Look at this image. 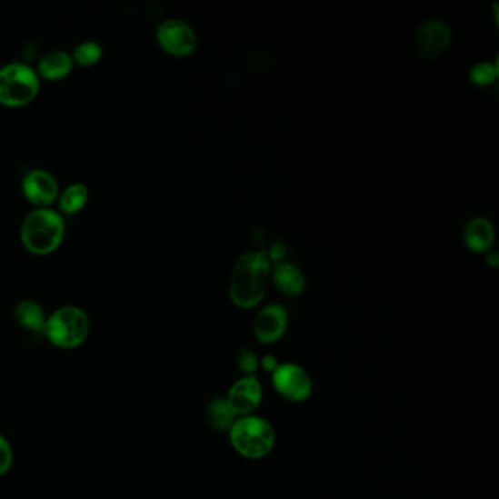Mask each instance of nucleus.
<instances>
[{
    "label": "nucleus",
    "instance_id": "f257e3e1",
    "mask_svg": "<svg viewBox=\"0 0 499 499\" xmlns=\"http://www.w3.org/2000/svg\"><path fill=\"white\" fill-rule=\"evenodd\" d=\"M271 261L265 249L242 254L233 265L230 299L239 308H254L267 292Z\"/></svg>",
    "mask_w": 499,
    "mask_h": 499
},
{
    "label": "nucleus",
    "instance_id": "f03ea898",
    "mask_svg": "<svg viewBox=\"0 0 499 499\" xmlns=\"http://www.w3.org/2000/svg\"><path fill=\"white\" fill-rule=\"evenodd\" d=\"M19 236L24 246L33 254H50L64 242V217L52 208H35L24 217Z\"/></svg>",
    "mask_w": 499,
    "mask_h": 499
},
{
    "label": "nucleus",
    "instance_id": "7ed1b4c3",
    "mask_svg": "<svg viewBox=\"0 0 499 499\" xmlns=\"http://www.w3.org/2000/svg\"><path fill=\"white\" fill-rule=\"evenodd\" d=\"M90 318L75 304H65L53 311L45 321L43 335L56 349H78L90 335Z\"/></svg>",
    "mask_w": 499,
    "mask_h": 499
},
{
    "label": "nucleus",
    "instance_id": "20e7f679",
    "mask_svg": "<svg viewBox=\"0 0 499 499\" xmlns=\"http://www.w3.org/2000/svg\"><path fill=\"white\" fill-rule=\"evenodd\" d=\"M40 76L24 62H9L0 68V105L23 107L37 97Z\"/></svg>",
    "mask_w": 499,
    "mask_h": 499
},
{
    "label": "nucleus",
    "instance_id": "39448f33",
    "mask_svg": "<svg viewBox=\"0 0 499 499\" xmlns=\"http://www.w3.org/2000/svg\"><path fill=\"white\" fill-rule=\"evenodd\" d=\"M230 441L244 457L261 458L274 447L275 432L265 419L245 416L230 429Z\"/></svg>",
    "mask_w": 499,
    "mask_h": 499
},
{
    "label": "nucleus",
    "instance_id": "423d86ee",
    "mask_svg": "<svg viewBox=\"0 0 499 499\" xmlns=\"http://www.w3.org/2000/svg\"><path fill=\"white\" fill-rule=\"evenodd\" d=\"M155 38L160 47L173 56H188L196 47V35L186 21L169 18L157 26Z\"/></svg>",
    "mask_w": 499,
    "mask_h": 499
},
{
    "label": "nucleus",
    "instance_id": "0eeeda50",
    "mask_svg": "<svg viewBox=\"0 0 499 499\" xmlns=\"http://www.w3.org/2000/svg\"><path fill=\"white\" fill-rule=\"evenodd\" d=\"M451 43V30L445 21L431 18L421 24L414 35V52L424 61L441 56Z\"/></svg>",
    "mask_w": 499,
    "mask_h": 499
},
{
    "label": "nucleus",
    "instance_id": "6e6552de",
    "mask_svg": "<svg viewBox=\"0 0 499 499\" xmlns=\"http://www.w3.org/2000/svg\"><path fill=\"white\" fill-rule=\"evenodd\" d=\"M273 385L278 394L289 402H304L312 393V381L308 374L297 364H278L273 372Z\"/></svg>",
    "mask_w": 499,
    "mask_h": 499
},
{
    "label": "nucleus",
    "instance_id": "1a4fd4ad",
    "mask_svg": "<svg viewBox=\"0 0 499 499\" xmlns=\"http://www.w3.org/2000/svg\"><path fill=\"white\" fill-rule=\"evenodd\" d=\"M23 192L25 198L38 208H47L59 198L61 189L56 177L47 170L35 169L23 177Z\"/></svg>",
    "mask_w": 499,
    "mask_h": 499
},
{
    "label": "nucleus",
    "instance_id": "9d476101",
    "mask_svg": "<svg viewBox=\"0 0 499 499\" xmlns=\"http://www.w3.org/2000/svg\"><path fill=\"white\" fill-rule=\"evenodd\" d=\"M289 324V315L284 306L270 304L261 309L254 321V334L264 344H271L283 337Z\"/></svg>",
    "mask_w": 499,
    "mask_h": 499
},
{
    "label": "nucleus",
    "instance_id": "9b49d317",
    "mask_svg": "<svg viewBox=\"0 0 499 499\" xmlns=\"http://www.w3.org/2000/svg\"><path fill=\"white\" fill-rule=\"evenodd\" d=\"M261 398H263V390H261L258 379L255 376H246V378L239 379L233 384L227 403L235 414L248 416L254 410H256L261 403Z\"/></svg>",
    "mask_w": 499,
    "mask_h": 499
},
{
    "label": "nucleus",
    "instance_id": "f8f14e48",
    "mask_svg": "<svg viewBox=\"0 0 499 499\" xmlns=\"http://www.w3.org/2000/svg\"><path fill=\"white\" fill-rule=\"evenodd\" d=\"M270 277L273 278L275 287L287 296H297L304 293L306 280L301 268L290 261H278L271 264Z\"/></svg>",
    "mask_w": 499,
    "mask_h": 499
},
{
    "label": "nucleus",
    "instance_id": "ddd939ff",
    "mask_svg": "<svg viewBox=\"0 0 499 499\" xmlns=\"http://www.w3.org/2000/svg\"><path fill=\"white\" fill-rule=\"evenodd\" d=\"M463 237L469 249L474 252H484L488 251L494 244L495 230L488 218L476 215L465 223Z\"/></svg>",
    "mask_w": 499,
    "mask_h": 499
},
{
    "label": "nucleus",
    "instance_id": "4468645a",
    "mask_svg": "<svg viewBox=\"0 0 499 499\" xmlns=\"http://www.w3.org/2000/svg\"><path fill=\"white\" fill-rule=\"evenodd\" d=\"M74 68V59L71 53L65 50H50L40 57L37 64V75L50 81L68 76Z\"/></svg>",
    "mask_w": 499,
    "mask_h": 499
},
{
    "label": "nucleus",
    "instance_id": "2eb2a0df",
    "mask_svg": "<svg viewBox=\"0 0 499 499\" xmlns=\"http://www.w3.org/2000/svg\"><path fill=\"white\" fill-rule=\"evenodd\" d=\"M14 318H15L19 327L30 331L33 334H43L45 321H47V315H45L42 304L31 301V299H24V301L18 302L15 309H14Z\"/></svg>",
    "mask_w": 499,
    "mask_h": 499
},
{
    "label": "nucleus",
    "instance_id": "dca6fc26",
    "mask_svg": "<svg viewBox=\"0 0 499 499\" xmlns=\"http://www.w3.org/2000/svg\"><path fill=\"white\" fill-rule=\"evenodd\" d=\"M88 196H90V191L85 184L81 182H75L64 189L59 194V207L66 215H76L79 211L85 207L88 203Z\"/></svg>",
    "mask_w": 499,
    "mask_h": 499
},
{
    "label": "nucleus",
    "instance_id": "f3484780",
    "mask_svg": "<svg viewBox=\"0 0 499 499\" xmlns=\"http://www.w3.org/2000/svg\"><path fill=\"white\" fill-rule=\"evenodd\" d=\"M235 412L230 409L229 403L225 398H215L208 404L205 419L211 429L217 432H225L235 424Z\"/></svg>",
    "mask_w": 499,
    "mask_h": 499
},
{
    "label": "nucleus",
    "instance_id": "a211bd4d",
    "mask_svg": "<svg viewBox=\"0 0 499 499\" xmlns=\"http://www.w3.org/2000/svg\"><path fill=\"white\" fill-rule=\"evenodd\" d=\"M103 56V47L100 43L88 42L79 43L72 53V59L74 64L81 65V66H91V65L97 64Z\"/></svg>",
    "mask_w": 499,
    "mask_h": 499
},
{
    "label": "nucleus",
    "instance_id": "6ab92c4d",
    "mask_svg": "<svg viewBox=\"0 0 499 499\" xmlns=\"http://www.w3.org/2000/svg\"><path fill=\"white\" fill-rule=\"evenodd\" d=\"M498 76V66L491 62H479L469 71V78L474 85L484 86L495 81Z\"/></svg>",
    "mask_w": 499,
    "mask_h": 499
},
{
    "label": "nucleus",
    "instance_id": "aec40b11",
    "mask_svg": "<svg viewBox=\"0 0 499 499\" xmlns=\"http://www.w3.org/2000/svg\"><path fill=\"white\" fill-rule=\"evenodd\" d=\"M235 364H236L239 371L251 375V374H254L258 369L259 362L256 359V354L252 350L241 349L237 352L236 356H235Z\"/></svg>",
    "mask_w": 499,
    "mask_h": 499
},
{
    "label": "nucleus",
    "instance_id": "412c9836",
    "mask_svg": "<svg viewBox=\"0 0 499 499\" xmlns=\"http://www.w3.org/2000/svg\"><path fill=\"white\" fill-rule=\"evenodd\" d=\"M14 465V448L6 436L0 434V476L11 472Z\"/></svg>",
    "mask_w": 499,
    "mask_h": 499
},
{
    "label": "nucleus",
    "instance_id": "4be33fe9",
    "mask_svg": "<svg viewBox=\"0 0 499 499\" xmlns=\"http://www.w3.org/2000/svg\"><path fill=\"white\" fill-rule=\"evenodd\" d=\"M265 252H267L271 264H274L278 263V261H283L284 256L287 255V246L280 241L273 242L270 248L265 249Z\"/></svg>",
    "mask_w": 499,
    "mask_h": 499
},
{
    "label": "nucleus",
    "instance_id": "5701e85b",
    "mask_svg": "<svg viewBox=\"0 0 499 499\" xmlns=\"http://www.w3.org/2000/svg\"><path fill=\"white\" fill-rule=\"evenodd\" d=\"M251 239L256 248H258V251H261V249H265L264 246L267 245V232H265L264 227L258 225V227L252 230Z\"/></svg>",
    "mask_w": 499,
    "mask_h": 499
},
{
    "label": "nucleus",
    "instance_id": "b1692460",
    "mask_svg": "<svg viewBox=\"0 0 499 499\" xmlns=\"http://www.w3.org/2000/svg\"><path fill=\"white\" fill-rule=\"evenodd\" d=\"M261 364H263V368L268 372H274L278 366L277 359H275L274 356H270V354H268V356H264Z\"/></svg>",
    "mask_w": 499,
    "mask_h": 499
},
{
    "label": "nucleus",
    "instance_id": "393cba45",
    "mask_svg": "<svg viewBox=\"0 0 499 499\" xmlns=\"http://www.w3.org/2000/svg\"><path fill=\"white\" fill-rule=\"evenodd\" d=\"M486 263L491 265V267L496 268L498 267L499 258L498 254H496L495 251H491L486 254Z\"/></svg>",
    "mask_w": 499,
    "mask_h": 499
}]
</instances>
